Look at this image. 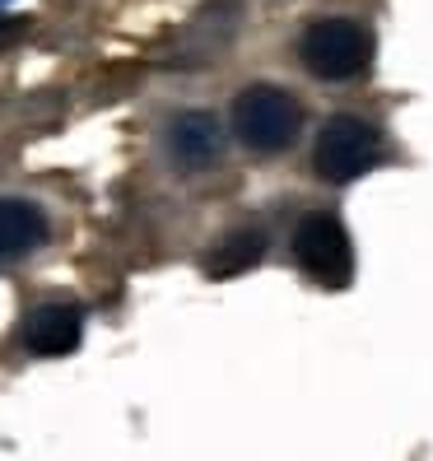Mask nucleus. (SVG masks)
<instances>
[{
  "mask_svg": "<svg viewBox=\"0 0 433 461\" xmlns=\"http://www.w3.org/2000/svg\"><path fill=\"white\" fill-rule=\"evenodd\" d=\"M299 131H303V107L289 89L252 85L233 98V135L252 154H280L299 140Z\"/></svg>",
  "mask_w": 433,
  "mask_h": 461,
  "instance_id": "obj_1",
  "label": "nucleus"
},
{
  "mask_svg": "<svg viewBox=\"0 0 433 461\" xmlns=\"http://www.w3.org/2000/svg\"><path fill=\"white\" fill-rule=\"evenodd\" d=\"M299 57H303L308 75L340 85V79H355V75L368 70L373 33L364 29L359 19H317L299 38Z\"/></svg>",
  "mask_w": 433,
  "mask_h": 461,
  "instance_id": "obj_2",
  "label": "nucleus"
},
{
  "mask_svg": "<svg viewBox=\"0 0 433 461\" xmlns=\"http://www.w3.org/2000/svg\"><path fill=\"white\" fill-rule=\"evenodd\" d=\"M377 154H383V135H377V126H368L364 117L340 113V117H331L327 126H321L317 149H312V168H317L321 182L345 186V182L364 177L377 164Z\"/></svg>",
  "mask_w": 433,
  "mask_h": 461,
  "instance_id": "obj_3",
  "label": "nucleus"
},
{
  "mask_svg": "<svg viewBox=\"0 0 433 461\" xmlns=\"http://www.w3.org/2000/svg\"><path fill=\"white\" fill-rule=\"evenodd\" d=\"M293 261L303 266V276H312L327 289H345L355 280V242L331 214H303L299 220V229H293Z\"/></svg>",
  "mask_w": 433,
  "mask_h": 461,
  "instance_id": "obj_4",
  "label": "nucleus"
},
{
  "mask_svg": "<svg viewBox=\"0 0 433 461\" xmlns=\"http://www.w3.org/2000/svg\"><path fill=\"white\" fill-rule=\"evenodd\" d=\"M168 154L182 173H205L224 154V126L210 113H177L168 122Z\"/></svg>",
  "mask_w": 433,
  "mask_h": 461,
  "instance_id": "obj_5",
  "label": "nucleus"
},
{
  "mask_svg": "<svg viewBox=\"0 0 433 461\" xmlns=\"http://www.w3.org/2000/svg\"><path fill=\"white\" fill-rule=\"evenodd\" d=\"M79 336H85V312L75 303H42V308L29 312V321H23V345L42 359L70 355L79 345Z\"/></svg>",
  "mask_w": 433,
  "mask_h": 461,
  "instance_id": "obj_6",
  "label": "nucleus"
},
{
  "mask_svg": "<svg viewBox=\"0 0 433 461\" xmlns=\"http://www.w3.org/2000/svg\"><path fill=\"white\" fill-rule=\"evenodd\" d=\"M42 238H47V214L33 201H19V196L0 201V261L29 257Z\"/></svg>",
  "mask_w": 433,
  "mask_h": 461,
  "instance_id": "obj_7",
  "label": "nucleus"
},
{
  "mask_svg": "<svg viewBox=\"0 0 433 461\" xmlns=\"http://www.w3.org/2000/svg\"><path fill=\"white\" fill-rule=\"evenodd\" d=\"M261 257H266V233L261 229H233L210 248L205 276L210 280H233V276H242V270H252Z\"/></svg>",
  "mask_w": 433,
  "mask_h": 461,
  "instance_id": "obj_8",
  "label": "nucleus"
}]
</instances>
